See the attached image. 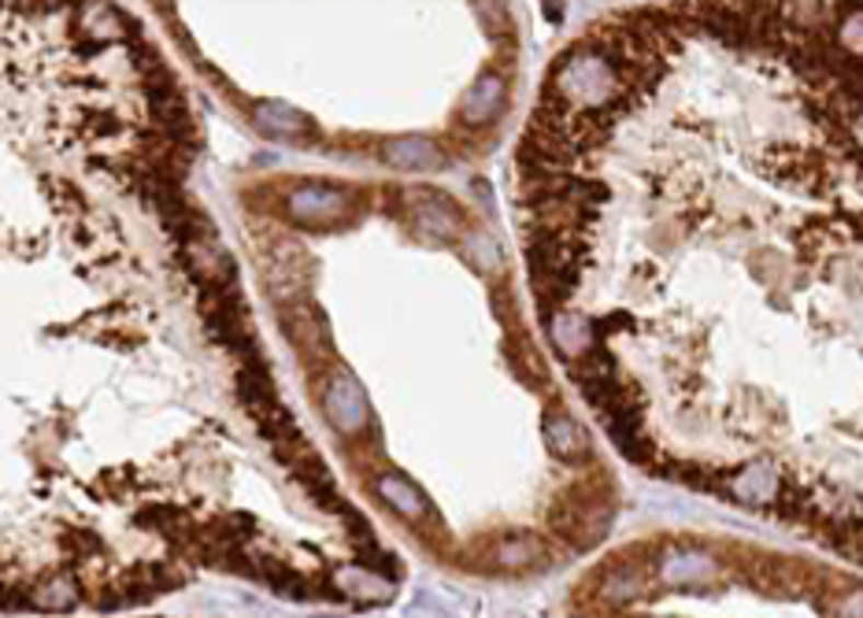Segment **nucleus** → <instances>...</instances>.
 Segmentation results:
<instances>
[{
    "label": "nucleus",
    "mask_w": 863,
    "mask_h": 618,
    "mask_svg": "<svg viewBox=\"0 0 863 618\" xmlns=\"http://www.w3.org/2000/svg\"><path fill=\"white\" fill-rule=\"evenodd\" d=\"M286 211L300 227H337L353 211V193L337 185H297L286 201Z\"/></svg>",
    "instance_id": "f257e3e1"
},
{
    "label": "nucleus",
    "mask_w": 863,
    "mask_h": 618,
    "mask_svg": "<svg viewBox=\"0 0 863 618\" xmlns=\"http://www.w3.org/2000/svg\"><path fill=\"white\" fill-rule=\"evenodd\" d=\"M323 411L330 423H334V430H342V434H360L371 423V408H367L364 389L356 386V378L348 370H334V378L326 381Z\"/></svg>",
    "instance_id": "f03ea898"
},
{
    "label": "nucleus",
    "mask_w": 863,
    "mask_h": 618,
    "mask_svg": "<svg viewBox=\"0 0 863 618\" xmlns=\"http://www.w3.org/2000/svg\"><path fill=\"white\" fill-rule=\"evenodd\" d=\"M656 574L664 585H707L715 574H720V563H715L712 552L704 548H664L656 559Z\"/></svg>",
    "instance_id": "7ed1b4c3"
},
{
    "label": "nucleus",
    "mask_w": 863,
    "mask_h": 618,
    "mask_svg": "<svg viewBox=\"0 0 863 618\" xmlns=\"http://www.w3.org/2000/svg\"><path fill=\"white\" fill-rule=\"evenodd\" d=\"M412 211H415V222L426 230V233H438V238H452V233L463 230V215L456 211V204L449 196H438V193H426L419 190L412 196Z\"/></svg>",
    "instance_id": "20e7f679"
},
{
    "label": "nucleus",
    "mask_w": 863,
    "mask_h": 618,
    "mask_svg": "<svg viewBox=\"0 0 863 618\" xmlns=\"http://www.w3.org/2000/svg\"><path fill=\"white\" fill-rule=\"evenodd\" d=\"M504 93H508L504 78L497 71H486L468 90V96H463V119L474 123V126L493 123L500 115V107H504Z\"/></svg>",
    "instance_id": "39448f33"
},
{
    "label": "nucleus",
    "mask_w": 863,
    "mask_h": 618,
    "mask_svg": "<svg viewBox=\"0 0 863 618\" xmlns=\"http://www.w3.org/2000/svg\"><path fill=\"white\" fill-rule=\"evenodd\" d=\"M382 160L396 171H434L445 163V156L426 137H396V141L382 145Z\"/></svg>",
    "instance_id": "423d86ee"
},
{
    "label": "nucleus",
    "mask_w": 863,
    "mask_h": 618,
    "mask_svg": "<svg viewBox=\"0 0 863 618\" xmlns=\"http://www.w3.org/2000/svg\"><path fill=\"white\" fill-rule=\"evenodd\" d=\"M252 123H256L267 137H289V141H297V137H304L308 130H312L308 115H300L297 107H289L283 101L256 104L252 107Z\"/></svg>",
    "instance_id": "0eeeda50"
},
{
    "label": "nucleus",
    "mask_w": 863,
    "mask_h": 618,
    "mask_svg": "<svg viewBox=\"0 0 863 618\" xmlns=\"http://www.w3.org/2000/svg\"><path fill=\"white\" fill-rule=\"evenodd\" d=\"M648 588V577L642 566H634V563H619L612 566L605 577H600V588L597 593L605 596L608 604H630V600H637Z\"/></svg>",
    "instance_id": "6e6552de"
},
{
    "label": "nucleus",
    "mask_w": 863,
    "mask_h": 618,
    "mask_svg": "<svg viewBox=\"0 0 863 618\" xmlns=\"http://www.w3.org/2000/svg\"><path fill=\"white\" fill-rule=\"evenodd\" d=\"M375 489H378V496H382L393 512H401L404 518H423L426 512H430V504L423 500L419 489H415L412 482H404L401 474H382L375 482Z\"/></svg>",
    "instance_id": "1a4fd4ad"
},
{
    "label": "nucleus",
    "mask_w": 863,
    "mask_h": 618,
    "mask_svg": "<svg viewBox=\"0 0 863 618\" xmlns=\"http://www.w3.org/2000/svg\"><path fill=\"white\" fill-rule=\"evenodd\" d=\"M549 333L556 341V348L567 352L571 359L582 356L586 348H594V327L578 316H549Z\"/></svg>",
    "instance_id": "9d476101"
},
{
    "label": "nucleus",
    "mask_w": 863,
    "mask_h": 618,
    "mask_svg": "<svg viewBox=\"0 0 863 618\" xmlns=\"http://www.w3.org/2000/svg\"><path fill=\"white\" fill-rule=\"evenodd\" d=\"M545 440L549 448L556 453L560 459H582L586 456V434L578 430V423L571 415H549L545 419Z\"/></svg>",
    "instance_id": "9b49d317"
},
{
    "label": "nucleus",
    "mask_w": 863,
    "mask_h": 618,
    "mask_svg": "<svg viewBox=\"0 0 863 618\" xmlns=\"http://www.w3.org/2000/svg\"><path fill=\"white\" fill-rule=\"evenodd\" d=\"M734 496H741L745 504H768L774 496V470L768 467L741 470V478L734 482Z\"/></svg>",
    "instance_id": "f8f14e48"
},
{
    "label": "nucleus",
    "mask_w": 863,
    "mask_h": 618,
    "mask_svg": "<svg viewBox=\"0 0 863 618\" xmlns=\"http://www.w3.org/2000/svg\"><path fill=\"white\" fill-rule=\"evenodd\" d=\"M31 604L42 607V611H71L74 604H79V593H74L71 582H64V577H56V582H48L42 588H34L31 593Z\"/></svg>",
    "instance_id": "ddd939ff"
},
{
    "label": "nucleus",
    "mask_w": 863,
    "mask_h": 618,
    "mask_svg": "<svg viewBox=\"0 0 863 618\" xmlns=\"http://www.w3.org/2000/svg\"><path fill=\"white\" fill-rule=\"evenodd\" d=\"M500 566H530L534 559H541V545L530 541V537H508V541L497 545V552H493Z\"/></svg>",
    "instance_id": "4468645a"
}]
</instances>
